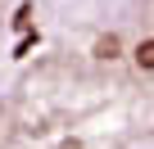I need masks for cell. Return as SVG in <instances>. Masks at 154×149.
Returning <instances> with one entry per match:
<instances>
[{
  "label": "cell",
  "instance_id": "obj_1",
  "mask_svg": "<svg viewBox=\"0 0 154 149\" xmlns=\"http://www.w3.org/2000/svg\"><path fill=\"white\" fill-rule=\"evenodd\" d=\"M36 50V5L32 0H0V63H27Z\"/></svg>",
  "mask_w": 154,
  "mask_h": 149
},
{
  "label": "cell",
  "instance_id": "obj_2",
  "mask_svg": "<svg viewBox=\"0 0 154 149\" xmlns=\"http://www.w3.org/2000/svg\"><path fill=\"white\" fill-rule=\"evenodd\" d=\"M131 54H136V68L140 72H154V41H140Z\"/></svg>",
  "mask_w": 154,
  "mask_h": 149
}]
</instances>
